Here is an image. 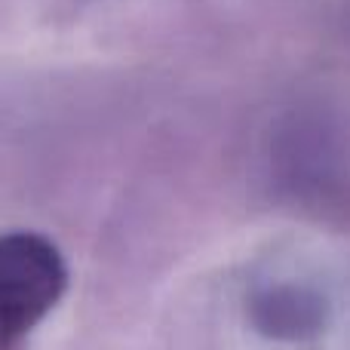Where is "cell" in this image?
Wrapping results in <instances>:
<instances>
[{"instance_id":"1","label":"cell","mask_w":350,"mask_h":350,"mask_svg":"<svg viewBox=\"0 0 350 350\" xmlns=\"http://www.w3.org/2000/svg\"><path fill=\"white\" fill-rule=\"evenodd\" d=\"M68 283L59 249L37 234L0 237V350H22Z\"/></svg>"},{"instance_id":"2","label":"cell","mask_w":350,"mask_h":350,"mask_svg":"<svg viewBox=\"0 0 350 350\" xmlns=\"http://www.w3.org/2000/svg\"><path fill=\"white\" fill-rule=\"evenodd\" d=\"M249 320L273 341H304L326 326V301L304 286H271L252 298Z\"/></svg>"}]
</instances>
